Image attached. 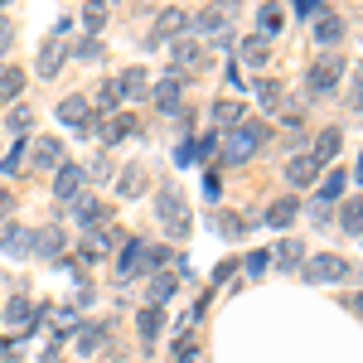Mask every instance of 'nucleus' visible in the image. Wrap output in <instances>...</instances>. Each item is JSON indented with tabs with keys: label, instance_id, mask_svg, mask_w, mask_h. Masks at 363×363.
<instances>
[{
	"label": "nucleus",
	"instance_id": "nucleus-23",
	"mask_svg": "<svg viewBox=\"0 0 363 363\" xmlns=\"http://www.w3.org/2000/svg\"><path fill=\"white\" fill-rule=\"evenodd\" d=\"M335 155H339V131L330 126V131H320V140H315V155H310V160H315V165H330Z\"/></svg>",
	"mask_w": 363,
	"mask_h": 363
},
{
	"label": "nucleus",
	"instance_id": "nucleus-4",
	"mask_svg": "<svg viewBox=\"0 0 363 363\" xmlns=\"http://www.w3.org/2000/svg\"><path fill=\"white\" fill-rule=\"evenodd\" d=\"M354 277V267L339 257V252H320V257H310L306 262V281H325V286H335V281Z\"/></svg>",
	"mask_w": 363,
	"mask_h": 363
},
{
	"label": "nucleus",
	"instance_id": "nucleus-32",
	"mask_svg": "<svg viewBox=\"0 0 363 363\" xmlns=\"http://www.w3.org/2000/svg\"><path fill=\"white\" fill-rule=\"evenodd\" d=\"M344 184H349V174H344V169L325 174V184H320V203H335V199L344 194Z\"/></svg>",
	"mask_w": 363,
	"mask_h": 363
},
{
	"label": "nucleus",
	"instance_id": "nucleus-33",
	"mask_svg": "<svg viewBox=\"0 0 363 363\" xmlns=\"http://www.w3.org/2000/svg\"><path fill=\"white\" fill-rule=\"evenodd\" d=\"M339 223H344V233H363V203H359V199H354V203H344Z\"/></svg>",
	"mask_w": 363,
	"mask_h": 363
},
{
	"label": "nucleus",
	"instance_id": "nucleus-47",
	"mask_svg": "<svg viewBox=\"0 0 363 363\" xmlns=\"http://www.w3.org/2000/svg\"><path fill=\"white\" fill-rule=\"evenodd\" d=\"M349 310H359V315H363V296H354V301H349Z\"/></svg>",
	"mask_w": 363,
	"mask_h": 363
},
{
	"label": "nucleus",
	"instance_id": "nucleus-20",
	"mask_svg": "<svg viewBox=\"0 0 363 363\" xmlns=\"http://www.w3.org/2000/svg\"><path fill=\"white\" fill-rule=\"evenodd\" d=\"M73 349H78L83 359H92V354H102V349H107V335L87 325V330H78V335H73Z\"/></svg>",
	"mask_w": 363,
	"mask_h": 363
},
{
	"label": "nucleus",
	"instance_id": "nucleus-37",
	"mask_svg": "<svg viewBox=\"0 0 363 363\" xmlns=\"http://www.w3.org/2000/svg\"><path fill=\"white\" fill-rule=\"evenodd\" d=\"M257 97H262L267 112H281V87L277 83H257Z\"/></svg>",
	"mask_w": 363,
	"mask_h": 363
},
{
	"label": "nucleus",
	"instance_id": "nucleus-11",
	"mask_svg": "<svg viewBox=\"0 0 363 363\" xmlns=\"http://www.w3.org/2000/svg\"><path fill=\"white\" fill-rule=\"evenodd\" d=\"M179 87H184V78H179V73H165L160 83L150 87V97H155V107H165V112H174V102H179Z\"/></svg>",
	"mask_w": 363,
	"mask_h": 363
},
{
	"label": "nucleus",
	"instance_id": "nucleus-10",
	"mask_svg": "<svg viewBox=\"0 0 363 363\" xmlns=\"http://www.w3.org/2000/svg\"><path fill=\"white\" fill-rule=\"evenodd\" d=\"M29 155H34V165H39V169H58V165H63V140H54V136H39Z\"/></svg>",
	"mask_w": 363,
	"mask_h": 363
},
{
	"label": "nucleus",
	"instance_id": "nucleus-17",
	"mask_svg": "<svg viewBox=\"0 0 363 363\" xmlns=\"http://www.w3.org/2000/svg\"><path fill=\"white\" fill-rule=\"evenodd\" d=\"M73 218H78L83 228H97V223H102V203H97L92 194H78V199H73Z\"/></svg>",
	"mask_w": 363,
	"mask_h": 363
},
{
	"label": "nucleus",
	"instance_id": "nucleus-15",
	"mask_svg": "<svg viewBox=\"0 0 363 363\" xmlns=\"http://www.w3.org/2000/svg\"><path fill=\"white\" fill-rule=\"evenodd\" d=\"M286 179H291L296 189H301V184H315V179H320V165H315L310 155H296V160L286 165Z\"/></svg>",
	"mask_w": 363,
	"mask_h": 363
},
{
	"label": "nucleus",
	"instance_id": "nucleus-28",
	"mask_svg": "<svg viewBox=\"0 0 363 363\" xmlns=\"http://www.w3.org/2000/svg\"><path fill=\"white\" fill-rule=\"evenodd\" d=\"M25 92V73L15 63H0V97H20Z\"/></svg>",
	"mask_w": 363,
	"mask_h": 363
},
{
	"label": "nucleus",
	"instance_id": "nucleus-7",
	"mask_svg": "<svg viewBox=\"0 0 363 363\" xmlns=\"http://www.w3.org/2000/svg\"><path fill=\"white\" fill-rule=\"evenodd\" d=\"M339 78H344V63H339V58H320V63L310 68V92L325 97V92H335Z\"/></svg>",
	"mask_w": 363,
	"mask_h": 363
},
{
	"label": "nucleus",
	"instance_id": "nucleus-12",
	"mask_svg": "<svg viewBox=\"0 0 363 363\" xmlns=\"http://www.w3.org/2000/svg\"><path fill=\"white\" fill-rule=\"evenodd\" d=\"M0 247L15 252V257H34V233H25V228H0Z\"/></svg>",
	"mask_w": 363,
	"mask_h": 363
},
{
	"label": "nucleus",
	"instance_id": "nucleus-31",
	"mask_svg": "<svg viewBox=\"0 0 363 363\" xmlns=\"http://www.w3.org/2000/svg\"><path fill=\"white\" fill-rule=\"evenodd\" d=\"M257 20H262V39L281 34V25H286V15H281L277 5H262V10H257Z\"/></svg>",
	"mask_w": 363,
	"mask_h": 363
},
{
	"label": "nucleus",
	"instance_id": "nucleus-6",
	"mask_svg": "<svg viewBox=\"0 0 363 363\" xmlns=\"http://www.w3.org/2000/svg\"><path fill=\"white\" fill-rule=\"evenodd\" d=\"M169 49H174V73H179V78H184V73H199V68L208 63V49L194 44V39H174Z\"/></svg>",
	"mask_w": 363,
	"mask_h": 363
},
{
	"label": "nucleus",
	"instance_id": "nucleus-25",
	"mask_svg": "<svg viewBox=\"0 0 363 363\" xmlns=\"http://www.w3.org/2000/svg\"><path fill=\"white\" fill-rule=\"evenodd\" d=\"M272 262H277V267H301V262H306V247H301V238H286V242L272 252Z\"/></svg>",
	"mask_w": 363,
	"mask_h": 363
},
{
	"label": "nucleus",
	"instance_id": "nucleus-35",
	"mask_svg": "<svg viewBox=\"0 0 363 363\" xmlns=\"http://www.w3.org/2000/svg\"><path fill=\"white\" fill-rule=\"evenodd\" d=\"M107 247H112V242H107V233H87V238H83V257H87V262H97Z\"/></svg>",
	"mask_w": 363,
	"mask_h": 363
},
{
	"label": "nucleus",
	"instance_id": "nucleus-34",
	"mask_svg": "<svg viewBox=\"0 0 363 363\" xmlns=\"http://www.w3.org/2000/svg\"><path fill=\"white\" fill-rule=\"evenodd\" d=\"M44 315H54V325H58V330H73V335H78V330H83V325H78V310H73V306L44 310Z\"/></svg>",
	"mask_w": 363,
	"mask_h": 363
},
{
	"label": "nucleus",
	"instance_id": "nucleus-39",
	"mask_svg": "<svg viewBox=\"0 0 363 363\" xmlns=\"http://www.w3.org/2000/svg\"><path fill=\"white\" fill-rule=\"evenodd\" d=\"M29 121H34V116H29L25 107H15V112H10V136H25V131H29Z\"/></svg>",
	"mask_w": 363,
	"mask_h": 363
},
{
	"label": "nucleus",
	"instance_id": "nucleus-30",
	"mask_svg": "<svg viewBox=\"0 0 363 363\" xmlns=\"http://www.w3.org/2000/svg\"><path fill=\"white\" fill-rule=\"evenodd\" d=\"M140 189H145V174H140V169H126V174H116V194H121V199H136Z\"/></svg>",
	"mask_w": 363,
	"mask_h": 363
},
{
	"label": "nucleus",
	"instance_id": "nucleus-21",
	"mask_svg": "<svg viewBox=\"0 0 363 363\" xmlns=\"http://www.w3.org/2000/svg\"><path fill=\"white\" fill-rule=\"evenodd\" d=\"M160 306H140V315H136V330H140V339L150 344V339H160Z\"/></svg>",
	"mask_w": 363,
	"mask_h": 363
},
{
	"label": "nucleus",
	"instance_id": "nucleus-40",
	"mask_svg": "<svg viewBox=\"0 0 363 363\" xmlns=\"http://www.w3.org/2000/svg\"><path fill=\"white\" fill-rule=\"evenodd\" d=\"M296 15H301V20H320L325 5H320V0H296Z\"/></svg>",
	"mask_w": 363,
	"mask_h": 363
},
{
	"label": "nucleus",
	"instance_id": "nucleus-41",
	"mask_svg": "<svg viewBox=\"0 0 363 363\" xmlns=\"http://www.w3.org/2000/svg\"><path fill=\"white\" fill-rule=\"evenodd\" d=\"M267 267H272V252H252L247 257V277H262Z\"/></svg>",
	"mask_w": 363,
	"mask_h": 363
},
{
	"label": "nucleus",
	"instance_id": "nucleus-46",
	"mask_svg": "<svg viewBox=\"0 0 363 363\" xmlns=\"http://www.w3.org/2000/svg\"><path fill=\"white\" fill-rule=\"evenodd\" d=\"M0 49H10V20H0Z\"/></svg>",
	"mask_w": 363,
	"mask_h": 363
},
{
	"label": "nucleus",
	"instance_id": "nucleus-2",
	"mask_svg": "<svg viewBox=\"0 0 363 363\" xmlns=\"http://www.w3.org/2000/svg\"><path fill=\"white\" fill-rule=\"evenodd\" d=\"M257 145H262V126L238 121V126H228V131H223V160H228V165H242V160L257 155Z\"/></svg>",
	"mask_w": 363,
	"mask_h": 363
},
{
	"label": "nucleus",
	"instance_id": "nucleus-3",
	"mask_svg": "<svg viewBox=\"0 0 363 363\" xmlns=\"http://www.w3.org/2000/svg\"><path fill=\"white\" fill-rule=\"evenodd\" d=\"M228 20H233V5H218V10H199V15H189L194 44H203V39H228Z\"/></svg>",
	"mask_w": 363,
	"mask_h": 363
},
{
	"label": "nucleus",
	"instance_id": "nucleus-38",
	"mask_svg": "<svg viewBox=\"0 0 363 363\" xmlns=\"http://www.w3.org/2000/svg\"><path fill=\"white\" fill-rule=\"evenodd\" d=\"M213 223H218V233H223V238H238V233H242V218H238V213H218Z\"/></svg>",
	"mask_w": 363,
	"mask_h": 363
},
{
	"label": "nucleus",
	"instance_id": "nucleus-8",
	"mask_svg": "<svg viewBox=\"0 0 363 363\" xmlns=\"http://www.w3.org/2000/svg\"><path fill=\"white\" fill-rule=\"evenodd\" d=\"M58 121H68L73 131H92L97 121H92V107H87V97H63L58 102Z\"/></svg>",
	"mask_w": 363,
	"mask_h": 363
},
{
	"label": "nucleus",
	"instance_id": "nucleus-16",
	"mask_svg": "<svg viewBox=\"0 0 363 363\" xmlns=\"http://www.w3.org/2000/svg\"><path fill=\"white\" fill-rule=\"evenodd\" d=\"M339 39H344V20L325 10V15L315 20V44H339Z\"/></svg>",
	"mask_w": 363,
	"mask_h": 363
},
{
	"label": "nucleus",
	"instance_id": "nucleus-45",
	"mask_svg": "<svg viewBox=\"0 0 363 363\" xmlns=\"http://www.w3.org/2000/svg\"><path fill=\"white\" fill-rule=\"evenodd\" d=\"M174 363H199V354H194V349H189V344H184V349L174 354Z\"/></svg>",
	"mask_w": 363,
	"mask_h": 363
},
{
	"label": "nucleus",
	"instance_id": "nucleus-27",
	"mask_svg": "<svg viewBox=\"0 0 363 363\" xmlns=\"http://www.w3.org/2000/svg\"><path fill=\"white\" fill-rule=\"evenodd\" d=\"M131 131H136V121H131L126 112H116V116H107V126H102V140H107V145H116L121 136H131Z\"/></svg>",
	"mask_w": 363,
	"mask_h": 363
},
{
	"label": "nucleus",
	"instance_id": "nucleus-18",
	"mask_svg": "<svg viewBox=\"0 0 363 363\" xmlns=\"http://www.w3.org/2000/svg\"><path fill=\"white\" fill-rule=\"evenodd\" d=\"M189 29V15L184 10H165L160 20H155V39H174V34H184Z\"/></svg>",
	"mask_w": 363,
	"mask_h": 363
},
{
	"label": "nucleus",
	"instance_id": "nucleus-48",
	"mask_svg": "<svg viewBox=\"0 0 363 363\" xmlns=\"http://www.w3.org/2000/svg\"><path fill=\"white\" fill-rule=\"evenodd\" d=\"M354 179H359V184H363V155H359V165H354Z\"/></svg>",
	"mask_w": 363,
	"mask_h": 363
},
{
	"label": "nucleus",
	"instance_id": "nucleus-24",
	"mask_svg": "<svg viewBox=\"0 0 363 363\" xmlns=\"http://www.w3.org/2000/svg\"><path fill=\"white\" fill-rule=\"evenodd\" d=\"M296 213H301V203H296V199H277V203L267 208V223L286 228V223H296Z\"/></svg>",
	"mask_w": 363,
	"mask_h": 363
},
{
	"label": "nucleus",
	"instance_id": "nucleus-5",
	"mask_svg": "<svg viewBox=\"0 0 363 363\" xmlns=\"http://www.w3.org/2000/svg\"><path fill=\"white\" fill-rule=\"evenodd\" d=\"M83 184H87V169L83 165L63 160V165L54 169V199H58V203H73V199L83 194Z\"/></svg>",
	"mask_w": 363,
	"mask_h": 363
},
{
	"label": "nucleus",
	"instance_id": "nucleus-13",
	"mask_svg": "<svg viewBox=\"0 0 363 363\" xmlns=\"http://www.w3.org/2000/svg\"><path fill=\"white\" fill-rule=\"evenodd\" d=\"M63 58H68V49H63L58 39H49V44L39 49V63H34V68H39V78H54L58 68H63Z\"/></svg>",
	"mask_w": 363,
	"mask_h": 363
},
{
	"label": "nucleus",
	"instance_id": "nucleus-44",
	"mask_svg": "<svg viewBox=\"0 0 363 363\" xmlns=\"http://www.w3.org/2000/svg\"><path fill=\"white\" fill-rule=\"evenodd\" d=\"M15 169H20V150H10V155H5V160H0V174H5V179H10V174H15Z\"/></svg>",
	"mask_w": 363,
	"mask_h": 363
},
{
	"label": "nucleus",
	"instance_id": "nucleus-36",
	"mask_svg": "<svg viewBox=\"0 0 363 363\" xmlns=\"http://www.w3.org/2000/svg\"><path fill=\"white\" fill-rule=\"evenodd\" d=\"M107 25V5H92V10H83V29H87V39L97 34V29Z\"/></svg>",
	"mask_w": 363,
	"mask_h": 363
},
{
	"label": "nucleus",
	"instance_id": "nucleus-9",
	"mask_svg": "<svg viewBox=\"0 0 363 363\" xmlns=\"http://www.w3.org/2000/svg\"><path fill=\"white\" fill-rule=\"evenodd\" d=\"M0 320L10 325V335H29V330H34V310H29L25 296H15V301L5 306V315H0Z\"/></svg>",
	"mask_w": 363,
	"mask_h": 363
},
{
	"label": "nucleus",
	"instance_id": "nucleus-29",
	"mask_svg": "<svg viewBox=\"0 0 363 363\" xmlns=\"http://www.w3.org/2000/svg\"><path fill=\"white\" fill-rule=\"evenodd\" d=\"M213 121L238 126V121H242V102H238V97H218V102H213Z\"/></svg>",
	"mask_w": 363,
	"mask_h": 363
},
{
	"label": "nucleus",
	"instance_id": "nucleus-26",
	"mask_svg": "<svg viewBox=\"0 0 363 363\" xmlns=\"http://www.w3.org/2000/svg\"><path fill=\"white\" fill-rule=\"evenodd\" d=\"M179 291V277H169V272H155V281H150V301L145 306H160V301H169Z\"/></svg>",
	"mask_w": 363,
	"mask_h": 363
},
{
	"label": "nucleus",
	"instance_id": "nucleus-49",
	"mask_svg": "<svg viewBox=\"0 0 363 363\" xmlns=\"http://www.w3.org/2000/svg\"><path fill=\"white\" fill-rule=\"evenodd\" d=\"M354 112H359V121H363V97H354Z\"/></svg>",
	"mask_w": 363,
	"mask_h": 363
},
{
	"label": "nucleus",
	"instance_id": "nucleus-22",
	"mask_svg": "<svg viewBox=\"0 0 363 363\" xmlns=\"http://www.w3.org/2000/svg\"><path fill=\"white\" fill-rule=\"evenodd\" d=\"M63 252V233L58 228H39L34 233V257H58Z\"/></svg>",
	"mask_w": 363,
	"mask_h": 363
},
{
	"label": "nucleus",
	"instance_id": "nucleus-1",
	"mask_svg": "<svg viewBox=\"0 0 363 363\" xmlns=\"http://www.w3.org/2000/svg\"><path fill=\"white\" fill-rule=\"evenodd\" d=\"M155 218L165 223L169 238H189V228H194L189 203H184V194H179V189H160V194H155Z\"/></svg>",
	"mask_w": 363,
	"mask_h": 363
},
{
	"label": "nucleus",
	"instance_id": "nucleus-19",
	"mask_svg": "<svg viewBox=\"0 0 363 363\" xmlns=\"http://www.w3.org/2000/svg\"><path fill=\"white\" fill-rule=\"evenodd\" d=\"M116 92H121V97H140V92H150V78H145V68H126V73L116 78Z\"/></svg>",
	"mask_w": 363,
	"mask_h": 363
},
{
	"label": "nucleus",
	"instance_id": "nucleus-43",
	"mask_svg": "<svg viewBox=\"0 0 363 363\" xmlns=\"http://www.w3.org/2000/svg\"><path fill=\"white\" fill-rule=\"evenodd\" d=\"M121 102V92H116V78L112 83H102V107H116Z\"/></svg>",
	"mask_w": 363,
	"mask_h": 363
},
{
	"label": "nucleus",
	"instance_id": "nucleus-42",
	"mask_svg": "<svg viewBox=\"0 0 363 363\" xmlns=\"http://www.w3.org/2000/svg\"><path fill=\"white\" fill-rule=\"evenodd\" d=\"M73 54H78V58H102V44H97V39H83Z\"/></svg>",
	"mask_w": 363,
	"mask_h": 363
},
{
	"label": "nucleus",
	"instance_id": "nucleus-14",
	"mask_svg": "<svg viewBox=\"0 0 363 363\" xmlns=\"http://www.w3.org/2000/svg\"><path fill=\"white\" fill-rule=\"evenodd\" d=\"M238 54H242V63H257V68H262V63L272 58V39H262V34H247V39L238 44Z\"/></svg>",
	"mask_w": 363,
	"mask_h": 363
},
{
	"label": "nucleus",
	"instance_id": "nucleus-50",
	"mask_svg": "<svg viewBox=\"0 0 363 363\" xmlns=\"http://www.w3.org/2000/svg\"><path fill=\"white\" fill-rule=\"evenodd\" d=\"M5 208H10V199H5V189H0V213H5Z\"/></svg>",
	"mask_w": 363,
	"mask_h": 363
}]
</instances>
